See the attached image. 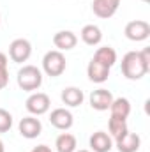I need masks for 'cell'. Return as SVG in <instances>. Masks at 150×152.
<instances>
[{"label":"cell","instance_id":"obj_4","mask_svg":"<svg viewBox=\"0 0 150 152\" xmlns=\"http://www.w3.org/2000/svg\"><path fill=\"white\" fill-rule=\"evenodd\" d=\"M32 55V44L30 41L27 39H14L11 44H9V57L12 62H18V64H23L30 58Z\"/></svg>","mask_w":150,"mask_h":152},{"label":"cell","instance_id":"obj_8","mask_svg":"<svg viewBox=\"0 0 150 152\" xmlns=\"http://www.w3.org/2000/svg\"><path fill=\"white\" fill-rule=\"evenodd\" d=\"M113 99H115L113 94L110 90H106V88H97V90H94V92L90 94V97H88L90 106H92L94 110H97V112H106V110H110Z\"/></svg>","mask_w":150,"mask_h":152},{"label":"cell","instance_id":"obj_14","mask_svg":"<svg viewBox=\"0 0 150 152\" xmlns=\"http://www.w3.org/2000/svg\"><path fill=\"white\" fill-rule=\"evenodd\" d=\"M90 149L94 152H110L113 149V138L104 131H97L90 136Z\"/></svg>","mask_w":150,"mask_h":152},{"label":"cell","instance_id":"obj_10","mask_svg":"<svg viewBox=\"0 0 150 152\" xmlns=\"http://www.w3.org/2000/svg\"><path fill=\"white\" fill-rule=\"evenodd\" d=\"M120 0H94L92 2V11L97 18L108 20L118 11Z\"/></svg>","mask_w":150,"mask_h":152},{"label":"cell","instance_id":"obj_26","mask_svg":"<svg viewBox=\"0 0 150 152\" xmlns=\"http://www.w3.org/2000/svg\"><path fill=\"white\" fill-rule=\"evenodd\" d=\"M76 152H90V151H76Z\"/></svg>","mask_w":150,"mask_h":152},{"label":"cell","instance_id":"obj_25","mask_svg":"<svg viewBox=\"0 0 150 152\" xmlns=\"http://www.w3.org/2000/svg\"><path fill=\"white\" fill-rule=\"evenodd\" d=\"M0 152H5V147H4V142L0 140Z\"/></svg>","mask_w":150,"mask_h":152},{"label":"cell","instance_id":"obj_12","mask_svg":"<svg viewBox=\"0 0 150 152\" xmlns=\"http://www.w3.org/2000/svg\"><path fill=\"white\" fill-rule=\"evenodd\" d=\"M87 76L94 83H104L110 78V67H106L104 64H101L95 58H92L88 62V66H87Z\"/></svg>","mask_w":150,"mask_h":152},{"label":"cell","instance_id":"obj_15","mask_svg":"<svg viewBox=\"0 0 150 152\" xmlns=\"http://www.w3.org/2000/svg\"><path fill=\"white\" fill-rule=\"evenodd\" d=\"M60 97H62L64 104H66V106H71V108L79 106V104L83 103V99H85L83 90H79L78 87H67V88H64Z\"/></svg>","mask_w":150,"mask_h":152},{"label":"cell","instance_id":"obj_27","mask_svg":"<svg viewBox=\"0 0 150 152\" xmlns=\"http://www.w3.org/2000/svg\"><path fill=\"white\" fill-rule=\"evenodd\" d=\"M143 2H149V0H143Z\"/></svg>","mask_w":150,"mask_h":152},{"label":"cell","instance_id":"obj_19","mask_svg":"<svg viewBox=\"0 0 150 152\" xmlns=\"http://www.w3.org/2000/svg\"><path fill=\"white\" fill-rule=\"evenodd\" d=\"M94 58L111 69L113 66H115V62H117V51L113 50L111 46H103V48H99V50L95 51Z\"/></svg>","mask_w":150,"mask_h":152},{"label":"cell","instance_id":"obj_7","mask_svg":"<svg viewBox=\"0 0 150 152\" xmlns=\"http://www.w3.org/2000/svg\"><path fill=\"white\" fill-rule=\"evenodd\" d=\"M18 129H20V134H21L23 138L34 140V138H37L39 134H41V131H42V124H41L39 118H36L34 115H30V117H25V118L20 120Z\"/></svg>","mask_w":150,"mask_h":152},{"label":"cell","instance_id":"obj_1","mask_svg":"<svg viewBox=\"0 0 150 152\" xmlns=\"http://www.w3.org/2000/svg\"><path fill=\"white\" fill-rule=\"evenodd\" d=\"M150 69V48L143 51H129L122 58V75L127 80H141Z\"/></svg>","mask_w":150,"mask_h":152},{"label":"cell","instance_id":"obj_16","mask_svg":"<svg viewBox=\"0 0 150 152\" xmlns=\"http://www.w3.org/2000/svg\"><path fill=\"white\" fill-rule=\"evenodd\" d=\"M110 113H111V117L127 120V117L131 113V103H129V99H125V97L113 99L111 106H110Z\"/></svg>","mask_w":150,"mask_h":152},{"label":"cell","instance_id":"obj_9","mask_svg":"<svg viewBox=\"0 0 150 152\" xmlns=\"http://www.w3.org/2000/svg\"><path fill=\"white\" fill-rule=\"evenodd\" d=\"M50 122H51L53 127H57L60 131H67V129L73 127L74 117H73V113L69 110H66V108H55L51 112V115H50Z\"/></svg>","mask_w":150,"mask_h":152},{"label":"cell","instance_id":"obj_21","mask_svg":"<svg viewBox=\"0 0 150 152\" xmlns=\"http://www.w3.org/2000/svg\"><path fill=\"white\" fill-rule=\"evenodd\" d=\"M12 127V115L7 110L0 108V133H7Z\"/></svg>","mask_w":150,"mask_h":152},{"label":"cell","instance_id":"obj_20","mask_svg":"<svg viewBox=\"0 0 150 152\" xmlns=\"http://www.w3.org/2000/svg\"><path fill=\"white\" fill-rule=\"evenodd\" d=\"M108 129H110V136L111 138H120L122 134H125L129 129H127V120L124 118H117V117H110L108 120Z\"/></svg>","mask_w":150,"mask_h":152},{"label":"cell","instance_id":"obj_18","mask_svg":"<svg viewBox=\"0 0 150 152\" xmlns=\"http://www.w3.org/2000/svg\"><path fill=\"white\" fill-rule=\"evenodd\" d=\"M55 147H57V152H76V136L71 134V133H62L57 136L55 140Z\"/></svg>","mask_w":150,"mask_h":152},{"label":"cell","instance_id":"obj_2","mask_svg":"<svg viewBox=\"0 0 150 152\" xmlns=\"http://www.w3.org/2000/svg\"><path fill=\"white\" fill-rule=\"evenodd\" d=\"M18 87L25 92H34L42 85V73L36 66H23L18 71Z\"/></svg>","mask_w":150,"mask_h":152},{"label":"cell","instance_id":"obj_11","mask_svg":"<svg viewBox=\"0 0 150 152\" xmlns=\"http://www.w3.org/2000/svg\"><path fill=\"white\" fill-rule=\"evenodd\" d=\"M115 145H117L118 152H138L140 145H141V138H140V134L127 131L125 134H122L120 138L115 140Z\"/></svg>","mask_w":150,"mask_h":152},{"label":"cell","instance_id":"obj_22","mask_svg":"<svg viewBox=\"0 0 150 152\" xmlns=\"http://www.w3.org/2000/svg\"><path fill=\"white\" fill-rule=\"evenodd\" d=\"M9 85V71L7 67H0V90Z\"/></svg>","mask_w":150,"mask_h":152},{"label":"cell","instance_id":"obj_13","mask_svg":"<svg viewBox=\"0 0 150 152\" xmlns=\"http://www.w3.org/2000/svg\"><path fill=\"white\" fill-rule=\"evenodd\" d=\"M53 44L58 51H69L78 44V37L71 30H60L53 36Z\"/></svg>","mask_w":150,"mask_h":152},{"label":"cell","instance_id":"obj_17","mask_svg":"<svg viewBox=\"0 0 150 152\" xmlns=\"http://www.w3.org/2000/svg\"><path fill=\"white\" fill-rule=\"evenodd\" d=\"M81 39L88 46H97L103 41V32L97 25H85L81 28Z\"/></svg>","mask_w":150,"mask_h":152},{"label":"cell","instance_id":"obj_24","mask_svg":"<svg viewBox=\"0 0 150 152\" xmlns=\"http://www.w3.org/2000/svg\"><path fill=\"white\" fill-rule=\"evenodd\" d=\"M0 67H7V57L2 51H0Z\"/></svg>","mask_w":150,"mask_h":152},{"label":"cell","instance_id":"obj_6","mask_svg":"<svg viewBox=\"0 0 150 152\" xmlns=\"http://www.w3.org/2000/svg\"><path fill=\"white\" fill-rule=\"evenodd\" d=\"M125 37L129 41H134V42H140V41H145L150 36V25L143 20H134V21H129L125 25Z\"/></svg>","mask_w":150,"mask_h":152},{"label":"cell","instance_id":"obj_3","mask_svg":"<svg viewBox=\"0 0 150 152\" xmlns=\"http://www.w3.org/2000/svg\"><path fill=\"white\" fill-rule=\"evenodd\" d=\"M67 67V62H66V57L62 51L58 50H51L48 51L44 57H42V71L51 78H57L60 76Z\"/></svg>","mask_w":150,"mask_h":152},{"label":"cell","instance_id":"obj_23","mask_svg":"<svg viewBox=\"0 0 150 152\" xmlns=\"http://www.w3.org/2000/svg\"><path fill=\"white\" fill-rule=\"evenodd\" d=\"M30 152H51V149L48 145H37V147H34Z\"/></svg>","mask_w":150,"mask_h":152},{"label":"cell","instance_id":"obj_5","mask_svg":"<svg viewBox=\"0 0 150 152\" xmlns=\"http://www.w3.org/2000/svg\"><path fill=\"white\" fill-rule=\"evenodd\" d=\"M25 106H27L28 113H32L34 117H39V115H44L50 110L51 101H50L48 94H44V92H34L32 96H28Z\"/></svg>","mask_w":150,"mask_h":152}]
</instances>
